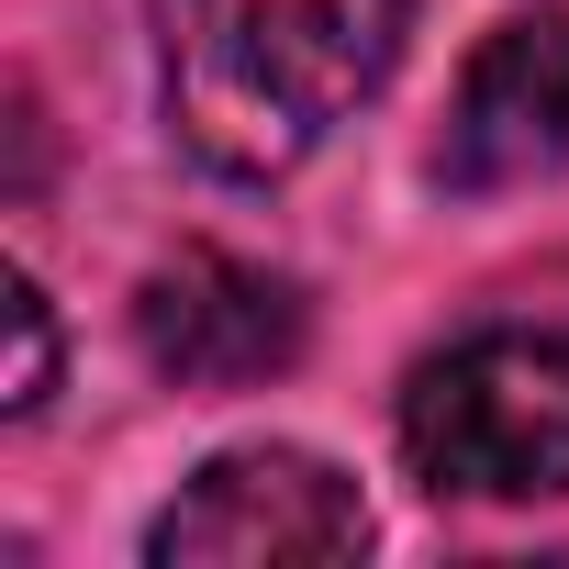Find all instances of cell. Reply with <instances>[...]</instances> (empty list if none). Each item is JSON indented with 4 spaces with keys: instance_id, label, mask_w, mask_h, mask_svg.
<instances>
[{
    "instance_id": "cell-5",
    "label": "cell",
    "mask_w": 569,
    "mask_h": 569,
    "mask_svg": "<svg viewBox=\"0 0 569 569\" xmlns=\"http://www.w3.org/2000/svg\"><path fill=\"white\" fill-rule=\"evenodd\" d=\"M569 157V12H513L458 68L436 179L447 190H525Z\"/></svg>"
},
{
    "instance_id": "cell-6",
    "label": "cell",
    "mask_w": 569,
    "mask_h": 569,
    "mask_svg": "<svg viewBox=\"0 0 569 569\" xmlns=\"http://www.w3.org/2000/svg\"><path fill=\"white\" fill-rule=\"evenodd\" d=\"M12 380H0V413H34L46 391H57V325H46V291L34 279H12Z\"/></svg>"
},
{
    "instance_id": "cell-2",
    "label": "cell",
    "mask_w": 569,
    "mask_h": 569,
    "mask_svg": "<svg viewBox=\"0 0 569 569\" xmlns=\"http://www.w3.org/2000/svg\"><path fill=\"white\" fill-rule=\"evenodd\" d=\"M402 458L458 502H547L569 491V336L480 325L402 391Z\"/></svg>"
},
{
    "instance_id": "cell-1",
    "label": "cell",
    "mask_w": 569,
    "mask_h": 569,
    "mask_svg": "<svg viewBox=\"0 0 569 569\" xmlns=\"http://www.w3.org/2000/svg\"><path fill=\"white\" fill-rule=\"evenodd\" d=\"M402 57V0H157V112L212 179H291Z\"/></svg>"
},
{
    "instance_id": "cell-3",
    "label": "cell",
    "mask_w": 569,
    "mask_h": 569,
    "mask_svg": "<svg viewBox=\"0 0 569 569\" xmlns=\"http://www.w3.org/2000/svg\"><path fill=\"white\" fill-rule=\"evenodd\" d=\"M358 547H369V502L313 447H234L146 525L157 569H313Z\"/></svg>"
},
{
    "instance_id": "cell-4",
    "label": "cell",
    "mask_w": 569,
    "mask_h": 569,
    "mask_svg": "<svg viewBox=\"0 0 569 569\" xmlns=\"http://www.w3.org/2000/svg\"><path fill=\"white\" fill-rule=\"evenodd\" d=\"M302 336H313L302 291L257 257H223V246H179L134 291V347L179 391H257L302 358Z\"/></svg>"
}]
</instances>
